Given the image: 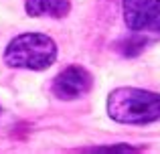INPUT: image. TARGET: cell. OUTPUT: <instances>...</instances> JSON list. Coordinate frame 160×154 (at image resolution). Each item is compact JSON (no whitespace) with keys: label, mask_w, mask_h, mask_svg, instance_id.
Wrapping results in <instances>:
<instances>
[{"label":"cell","mask_w":160,"mask_h":154,"mask_svg":"<svg viewBox=\"0 0 160 154\" xmlns=\"http://www.w3.org/2000/svg\"><path fill=\"white\" fill-rule=\"evenodd\" d=\"M106 112L109 120L126 126H146L160 120V93L142 87H116L109 91Z\"/></svg>","instance_id":"1"},{"label":"cell","mask_w":160,"mask_h":154,"mask_svg":"<svg viewBox=\"0 0 160 154\" xmlns=\"http://www.w3.org/2000/svg\"><path fill=\"white\" fill-rule=\"evenodd\" d=\"M57 43L45 32H20L8 41L2 61L10 69L45 71L57 61Z\"/></svg>","instance_id":"2"},{"label":"cell","mask_w":160,"mask_h":154,"mask_svg":"<svg viewBox=\"0 0 160 154\" xmlns=\"http://www.w3.org/2000/svg\"><path fill=\"white\" fill-rule=\"evenodd\" d=\"M122 16L130 32L160 37V0H122Z\"/></svg>","instance_id":"3"},{"label":"cell","mask_w":160,"mask_h":154,"mask_svg":"<svg viewBox=\"0 0 160 154\" xmlns=\"http://www.w3.org/2000/svg\"><path fill=\"white\" fill-rule=\"evenodd\" d=\"M93 87V75L81 65L65 67L51 83V91L61 102H75L87 95Z\"/></svg>","instance_id":"4"},{"label":"cell","mask_w":160,"mask_h":154,"mask_svg":"<svg viewBox=\"0 0 160 154\" xmlns=\"http://www.w3.org/2000/svg\"><path fill=\"white\" fill-rule=\"evenodd\" d=\"M24 12L31 18H65L71 12V0H24Z\"/></svg>","instance_id":"5"},{"label":"cell","mask_w":160,"mask_h":154,"mask_svg":"<svg viewBox=\"0 0 160 154\" xmlns=\"http://www.w3.org/2000/svg\"><path fill=\"white\" fill-rule=\"evenodd\" d=\"M150 41H152V39L146 37V35H140V32H130L126 39H122L120 43L116 45V49L124 57H136V55H140V53L144 51L146 45H148Z\"/></svg>","instance_id":"6"},{"label":"cell","mask_w":160,"mask_h":154,"mask_svg":"<svg viewBox=\"0 0 160 154\" xmlns=\"http://www.w3.org/2000/svg\"><path fill=\"white\" fill-rule=\"evenodd\" d=\"M142 148L132 146V144H113V146H91V148H81L79 152H140Z\"/></svg>","instance_id":"7"}]
</instances>
